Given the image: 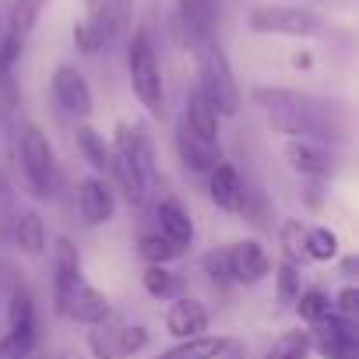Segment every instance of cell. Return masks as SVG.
Wrapping results in <instances>:
<instances>
[{
  "instance_id": "6da1fadb",
  "label": "cell",
  "mask_w": 359,
  "mask_h": 359,
  "mask_svg": "<svg viewBox=\"0 0 359 359\" xmlns=\"http://www.w3.org/2000/svg\"><path fill=\"white\" fill-rule=\"evenodd\" d=\"M254 106L268 116V127L275 134H285V141H313V144H345L348 134L341 123H334L331 106L296 92V88H264L257 85L250 92Z\"/></svg>"
},
{
  "instance_id": "7a4b0ae2",
  "label": "cell",
  "mask_w": 359,
  "mask_h": 359,
  "mask_svg": "<svg viewBox=\"0 0 359 359\" xmlns=\"http://www.w3.org/2000/svg\"><path fill=\"white\" fill-rule=\"evenodd\" d=\"M198 50V92L208 99V106L219 116H236L240 113V85L236 74L229 67V57L222 53V46L215 39H205Z\"/></svg>"
},
{
  "instance_id": "3957f363",
  "label": "cell",
  "mask_w": 359,
  "mask_h": 359,
  "mask_svg": "<svg viewBox=\"0 0 359 359\" xmlns=\"http://www.w3.org/2000/svg\"><path fill=\"white\" fill-rule=\"evenodd\" d=\"M127 74H130V88H134L137 102L151 116H162L165 113V88H162V71H158V60H155L151 32L144 25L134 29V39L127 46Z\"/></svg>"
},
{
  "instance_id": "277c9868",
  "label": "cell",
  "mask_w": 359,
  "mask_h": 359,
  "mask_svg": "<svg viewBox=\"0 0 359 359\" xmlns=\"http://www.w3.org/2000/svg\"><path fill=\"white\" fill-rule=\"evenodd\" d=\"M250 32L261 36H296V39H310L324 32V18L313 8H292V4H257L247 15Z\"/></svg>"
},
{
  "instance_id": "5b68a950",
  "label": "cell",
  "mask_w": 359,
  "mask_h": 359,
  "mask_svg": "<svg viewBox=\"0 0 359 359\" xmlns=\"http://www.w3.org/2000/svg\"><path fill=\"white\" fill-rule=\"evenodd\" d=\"M18 162H22V172L29 180V191L36 198H50L53 194V172H57V162H53V148H50V137L43 134L39 123H25L22 134H18Z\"/></svg>"
},
{
  "instance_id": "8992f818",
  "label": "cell",
  "mask_w": 359,
  "mask_h": 359,
  "mask_svg": "<svg viewBox=\"0 0 359 359\" xmlns=\"http://www.w3.org/2000/svg\"><path fill=\"white\" fill-rule=\"evenodd\" d=\"M109 151L123 155V158L137 169V176L144 180V187H148V191L158 187L155 144H151V134H148L141 123H137V127H130V123H116V137H113V148H109Z\"/></svg>"
},
{
  "instance_id": "52a82bcc",
  "label": "cell",
  "mask_w": 359,
  "mask_h": 359,
  "mask_svg": "<svg viewBox=\"0 0 359 359\" xmlns=\"http://www.w3.org/2000/svg\"><path fill=\"white\" fill-rule=\"evenodd\" d=\"M53 99L74 120H88L92 109H95V99H92V88H88L85 74L78 67H71V64H60L53 71Z\"/></svg>"
},
{
  "instance_id": "ba28073f",
  "label": "cell",
  "mask_w": 359,
  "mask_h": 359,
  "mask_svg": "<svg viewBox=\"0 0 359 359\" xmlns=\"http://www.w3.org/2000/svg\"><path fill=\"white\" fill-rule=\"evenodd\" d=\"M109 313H113L109 296H106L102 289H95L92 282H85V275L71 285V292H67V299H64V306H60V317H71V320L88 324V327L102 324Z\"/></svg>"
},
{
  "instance_id": "9c48e42d",
  "label": "cell",
  "mask_w": 359,
  "mask_h": 359,
  "mask_svg": "<svg viewBox=\"0 0 359 359\" xmlns=\"http://www.w3.org/2000/svg\"><path fill=\"white\" fill-rule=\"evenodd\" d=\"M317 327V348L324 359H359V331L355 320L327 313Z\"/></svg>"
},
{
  "instance_id": "30bf717a",
  "label": "cell",
  "mask_w": 359,
  "mask_h": 359,
  "mask_svg": "<svg viewBox=\"0 0 359 359\" xmlns=\"http://www.w3.org/2000/svg\"><path fill=\"white\" fill-rule=\"evenodd\" d=\"M215 22H219V0H176V25L184 29L191 46L215 39Z\"/></svg>"
},
{
  "instance_id": "8fae6325",
  "label": "cell",
  "mask_w": 359,
  "mask_h": 359,
  "mask_svg": "<svg viewBox=\"0 0 359 359\" xmlns=\"http://www.w3.org/2000/svg\"><path fill=\"white\" fill-rule=\"evenodd\" d=\"M226 254H229L233 282L240 285H257L271 275V257L261 247V240H236L233 247H226Z\"/></svg>"
},
{
  "instance_id": "7c38bea8",
  "label": "cell",
  "mask_w": 359,
  "mask_h": 359,
  "mask_svg": "<svg viewBox=\"0 0 359 359\" xmlns=\"http://www.w3.org/2000/svg\"><path fill=\"white\" fill-rule=\"evenodd\" d=\"M208 324H212V313L201 299H191V296H180L169 303L165 310V331L176 338V341H187V338H198V334H208Z\"/></svg>"
},
{
  "instance_id": "4fadbf2b",
  "label": "cell",
  "mask_w": 359,
  "mask_h": 359,
  "mask_svg": "<svg viewBox=\"0 0 359 359\" xmlns=\"http://www.w3.org/2000/svg\"><path fill=\"white\" fill-rule=\"evenodd\" d=\"M208 194L222 212H243L247 208V187H243V176L233 162L219 158L208 172Z\"/></svg>"
},
{
  "instance_id": "5bb4252c",
  "label": "cell",
  "mask_w": 359,
  "mask_h": 359,
  "mask_svg": "<svg viewBox=\"0 0 359 359\" xmlns=\"http://www.w3.org/2000/svg\"><path fill=\"white\" fill-rule=\"evenodd\" d=\"M78 212L85 219V226H106L116 212V198L113 187L102 176H85L78 184Z\"/></svg>"
},
{
  "instance_id": "9a60e30c",
  "label": "cell",
  "mask_w": 359,
  "mask_h": 359,
  "mask_svg": "<svg viewBox=\"0 0 359 359\" xmlns=\"http://www.w3.org/2000/svg\"><path fill=\"white\" fill-rule=\"evenodd\" d=\"M282 158L289 162V169H296L306 180H324V176L334 172V155L324 144H313V141H285Z\"/></svg>"
},
{
  "instance_id": "2e32d148",
  "label": "cell",
  "mask_w": 359,
  "mask_h": 359,
  "mask_svg": "<svg viewBox=\"0 0 359 359\" xmlns=\"http://www.w3.org/2000/svg\"><path fill=\"white\" fill-rule=\"evenodd\" d=\"M78 278H81L78 247L71 243V236H57V243H53V310L57 313H60V306Z\"/></svg>"
},
{
  "instance_id": "e0dca14e",
  "label": "cell",
  "mask_w": 359,
  "mask_h": 359,
  "mask_svg": "<svg viewBox=\"0 0 359 359\" xmlns=\"http://www.w3.org/2000/svg\"><path fill=\"white\" fill-rule=\"evenodd\" d=\"M155 222H158V233L180 247H191L194 243V219L187 215V208L180 205L176 198H162L158 208H155Z\"/></svg>"
},
{
  "instance_id": "ac0fdd59",
  "label": "cell",
  "mask_w": 359,
  "mask_h": 359,
  "mask_svg": "<svg viewBox=\"0 0 359 359\" xmlns=\"http://www.w3.org/2000/svg\"><path fill=\"white\" fill-rule=\"evenodd\" d=\"M176 155H180V162H184L191 172H212V165L222 158L219 155V144L194 137L184 123L176 127Z\"/></svg>"
},
{
  "instance_id": "d6986e66",
  "label": "cell",
  "mask_w": 359,
  "mask_h": 359,
  "mask_svg": "<svg viewBox=\"0 0 359 359\" xmlns=\"http://www.w3.org/2000/svg\"><path fill=\"white\" fill-rule=\"evenodd\" d=\"M184 127H187L194 137L219 144V113L208 106V99H205L198 88L187 92V102H184Z\"/></svg>"
},
{
  "instance_id": "ffe728a7",
  "label": "cell",
  "mask_w": 359,
  "mask_h": 359,
  "mask_svg": "<svg viewBox=\"0 0 359 359\" xmlns=\"http://www.w3.org/2000/svg\"><path fill=\"white\" fill-rule=\"evenodd\" d=\"M15 247L29 257H39L46 250V226L36 208H22L15 215Z\"/></svg>"
},
{
  "instance_id": "44dd1931",
  "label": "cell",
  "mask_w": 359,
  "mask_h": 359,
  "mask_svg": "<svg viewBox=\"0 0 359 359\" xmlns=\"http://www.w3.org/2000/svg\"><path fill=\"white\" fill-rule=\"evenodd\" d=\"M226 345H229V338H222V334H198V338H187V341H176L158 359H219V352Z\"/></svg>"
},
{
  "instance_id": "7402d4cb",
  "label": "cell",
  "mask_w": 359,
  "mask_h": 359,
  "mask_svg": "<svg viewBox=\"0 0 359 359\" xmlns=\"http://www.w3.org/2000/svg\"><path fill=\"white\" fill-rule=\"evenodd\" d=\"M74 144H78V151L85 155V162L95 169V172H109V148H106V141H102V134L95 130V127H88V123H81L78 130H74Z\"/></svg>"
},
{
  "instance_id": "603a6c76",
  "label": "cell",
  "mask_w": 359,
  "mask_h": 359,
  "mask_svg": "<svg viewBox=\"0 0 359 359\" xmlns=\"http://www.w3.org/2000/svg\"><path fill=\"white\" fill-rule=\"evenodd\" d=\"M137 257H141L144 264H169V261H176V257H184V247L172 243V240H165L162 233H144V236L137 240Z\"/></svg>"
},
{
  "instance_id": "cb8c5ba5",
  "label": "cell",
  "mask_w": 359,
  "mask_h": 359,
  "mask_svg": "<svg viewBox=\"0 0 359 359\" xmlns=\"http://www.w3.org/2000/svg\"><path fill=\"white\" fill-rule=\"evenodd\" d=\"M46 8V0H11V11H8V32L18 39H29V32L36 29L39 15Z\"/></svg>"
},
{
  "instance_id": "d4e9b609",
  "label": "cell",
  "mask_w": 359,
  "mask_h": 359,
  "mask_svg": "<svg viewBox=\"0 0 359 359\" xmlns=\"http://www.w3.org/2000/svg\"><path fill=\"white\" fill-rule=\"evenodd\" d=\"M8 327L11 331H25V327H36V299L25 285H15L11 289V299H8Z\"/></svg>"
},
{
  "instance_id": "484cf974",
  "label": "cell",
  "mask_w": 359,
  "mask_h": 359,
  "mask_svg": "<svg viewBox=\"0 0 359 359\" xmlns=\"http://www.w3.org/2000/svg\"><path fill=\"white\" fill-rule=\"evenodd\" d=\"M310 348H313V334L310 331H282L264 359H306Z\"/></svg>"
},
{
  "instance_id": "4316f807",
  "label": "cell",
  "mask_w": 359,
  "mask_h": 359,
  "mask_svg": "<svg viewBox=\"0 0 359 359\" xmlns=\"http://www.w3.org/2000/svg\"><path fill=\"white\" fill-rule=\"evenodd\" d=\"M278 243H282V254L289 264H299L306 257V229L299 219H285L282 229H278Z\"/></svg>"
},
{
  "instance_id": "83f0119b",
  "label": "cell",
  "mask_w": 359,
  "mask_h": 359,
  "mask_svg": "<svg viewBox=\"0 0 359 359\" xmlns=\"http://www.w3.org/2000/svg\"><path fill=\"white\" fill-rule=\"evenodd\" d=\"M296 313L306 320V324H320L327 313H331V296L324 292V289H303L299 296H296Z\"/></svg>"
},
{
  "instance_id": "f1b7e54d",
  "label": "cell",
  "mask_w": 359,
  "mask_h": 359,
  "mask_svg": "<svg viewBox=\"0 0 359 359\" xmlns=\"http://www.w3.org/2000/svg\"><path fill=\"white\" fill-rule=\"evenodd\" d=\"M148 345V327L141 324H120L116 320V334H113V359H127L134 352H141Z\"/></svg>"
},
{
  "instance_id": "f546056e",
  "label": "cell",
  "mask_w": 359,
  "mask_h": 359,
  "mask_svg": "<svg viewBox=\"0 0 359 359\" xmlns=\"http://www.w3.org/2000/svg\"><path fill=\"white\" fill-rule=\"evenodd\" d=\"M39 345V331L36 327H25V331H8L0 338V359H25L32 355Z\"/></svg>"
},
{
  "instance_id": "4dcf8cb0",
  "label": "cell",
  "mask_w": 359,
  "mask_h": 359,
  "mask_svg": "<svg viewBox=\"0 0 359 359\" xmlns=\"http://www.w3.org/2000/svg\"><path fill=\"white\" fill-rule=\"evenodd\" d=\"M141 285H144L148 296H155V299H169V296L176 292V275L165 271V264H144V271H141Z\"/></svg>"
},
{
  "instance_id": "1f68e13d",
  "label": "cell",
  "mask_w": 359,
  "mask_h": 359,
  "mask_svg": "<svg viewBox=\"0 0 359 359\" xmlns=\"http://www.w3.org/2000/svg\"><path fill=\"white\" fill-rule=\"evenodd\" d=\"M306 257L313 261H334L338 257V236L324 226L317 229H306Z\"/></svg>"
},
{
  "instance_id": "d6a6232c",
  "label": "cell",
  "mask_w": 359,
  "mask_h": 359,
  "mask_svg": "<svg viewBox=\"0 0 359 359\" xmlns=\"http://www.w3.org/2000/svg\"><path fill=\"white\" fill-rule=\"evenodd\" d=\"M275 285H278V303L282 306H292L296 303V296L303 292V275L296 271V264H278L275 268Z\"/></svg>"
},
{
  "instance_id": "836d02e7",
  "label": "cell",
  "mask_w": 359,
  "mask_h": 359,
  "mask_svg": "<svg viewBox=\"0 0 359 359\" xmlns=\"http://www.w3.org/2000/svg\"><path fill=\"white\" fill-rule=\"evenodd\" d=\"M201 268H205V275L215 285H233V268H229V254L226 250H208L201 257Z\"/></svg>"
},
{
  "instance_id": "e575fe53",
  "label": "cell",
  "mask_w": 359,
  "mask_h": 359,
  "mask_svg": "<svg viewBox=\"0 0 359 359\" xmlns=\"http://www.w3.org/2000/svg\"><path fill=\"white\" fill-rule=\"evenodd\" d=\"M74 46H78V53L92 57V53H99V50L106 46V39H102V32L85 18V22H78V25H74Z\"/></svg>"
},
{
  "instance_id": "d590c367",
  "label": "cell",
  "mask_w": 359,
  "mask_h": 359,
  "mask_svg": "<svg viewBox=\"0 0 359 359\" xmlns=\"http://www.w3.org/2000/svg\"><path fill=\"white\" fill-rule=\"evenodd\" d=\"M331 313L355 320V313H359V289H355V285H345V289L334 296V303H331Z\"/></svg>"
},
{
  "instance_id": "8d00e7d4",
  "label": "cell",
  "mask_w": 359,
  "mask_h": 359,
  "mask_svg": "<svg viewBox=\"0 0 359 359\" xmlns=\"http://www.w3.org/2000/svg\"><path fill=\"white\" fill-rule=\"evenodd\" d=\"M219 359H247V345L236 341V338H229V345L219 352Z\"/></svg>"
},
{
  "instance_id": "74e56055",
  "label": "cell",
  "mask_w": 359,
  "mask_h": 359,
  "mask_svg": "<svg viewBox=\"0 0 359 359\" xmlns=\"http://www.w3.org/2000/svg\"><path fill=\"white\" fill-rule=\"evenodd\" d=\"M60 359H85V355H81L78 348H64V352H60Z\"/></svg>"
},
{
  "instance_id": "f35d334b",
  "label": "cell",
  "mask_w": 359,
  "mask_h": 359,
  "mask_svg": "<svg viewBox=\"0 0 359 359\" xmlns=\"http://www.w3.org/2000/svg\"><path fill=\"white\" fill-rule=\"evenodd\" d=\"M296 67H310V53H299L296 57Z\"/></svg>"
},
{
  "instance_id": "ab89813d",
  "label": "cell",
  "mask_w": 359,
  "mask_h": 359,
  "mask_svg": "<svg viewBox=\"0 0 359 359\" xmlns=\"http://www.w3.org/2000/svg\"><path fill=\"white\" fill-rule=\"evenodd\" d=\"M25 359H39V355H36V352H32V355H25Z\"/></svg>"
}]
</instances>
